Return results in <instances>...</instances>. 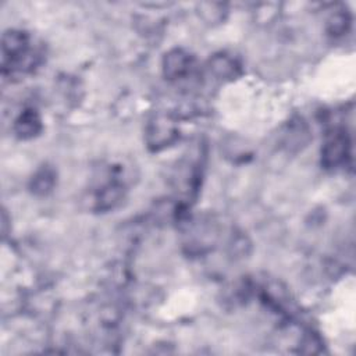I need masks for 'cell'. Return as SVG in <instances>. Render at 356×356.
Returning a JSON list of instances; mask_svg holds the SVG:
<instances>
[{"instance_id": "52a82bcc", "label": "cell", "mask_w": 356, "mask_h": 356, "mask_svg": "<svg viewBox=\"0 0 356 356\" xmlns=\"http://www.w3.org/2000/svg\"><path fill=\"white\" fill-rule=\"evenodd\" d=\"M210 70L220 78H235L239 71L236 61L225 54L214 56L210 60Z\"/></svg>"}, {"instance_id": "7a4b0ae2", "label": "cell", "mask_w": 356, "mask_h": 356, "mask_svg": "<svg viewBox=\"0 0 356 356\" xmlns=\"http://www.w3.org/2000/svg\"><path fill=\"white\" fill-rule=\"evenodd\" d=\"M349 149H350V140L348 134L341 128L332 129L327 135L321 149L323 165L327 168H332L343 164L346 157L349 156Z\"/></svg>"}, {"instance_id": "6da1fadb", "label": "cell", "mask_w": 356, "mask_h": 356, "mask_svg": "<svg viewBox=\"0 0 356 356\" xmlns=\"http://www.w3.org/2000/svg\"><path fill=\"white\" fill-rule=\"evenodd\" d=\"M3 71L33 67L36 56L29 49V38L22 31L10 29L3 35Z\"/></svg>"}, {"instance_id": "277c9868", "label": "cell", "mask_w": 356, "mask_h": 356, "mask_svg": "<svg viewBox=\"0 0 356 356\" xmlns=\"http://www.w3.org/2000/svg\"><path fill=\"white\" fill-rule=\"evenodd\" d=\"M193 65V57L182 49H172L163 58L164 76L175 81L186 76Z\"/></svg>"}, {"instance_id": "30bf717a", "label": "cell", "mask_w": 356, "mask_h": 356, "mask_svg": "<svg viewBox=\"0 0 356 356\" xmlns=\"http://www.w3.org/2000/svg\"><path fill=\"white\" fill-rule=\"evenodd\" d=\"M349 24H350V18L348 17L346 13H337V14L331 15V18L328 19L327 29L331 35L338 36L348 31Z\"/></svg>"}, {"instance_id": "8992f818", "label": "cell", "mask_w": 356, "mask_h": 356, "mask_svg": "<svg viewBox=\"0 0 356 356\" xmlns=\"http://www.w3.org/2000/svg\"><path fill=\"white\" fill-rule=\"evenodd\" d=\"M42 129V120L35 108L24 110L15 120L14 131L21 139H31Z\"/></svg>"}, {"instance_id": "5b68a950", "label": "cell", "mask_w": 356, "mask_h": 356, "mask_svg": "<svg viewBox=\"0 0 356 356\" xmlns=\"http://www.w3.org/2000/svg\"><path fill=\"white\" fill-rule=\"evenodd\" d=\"M122 199H124V186L118 179L113 178L108 182L103 184L100 189L96 192L95 204L97 210L108 211L120 206Z\"/></svg>"}, {"instance_id": "9c48e42d", "label": "cell", "mask_w": 356, "mask_h": 356, "mask_svg": "<svg viewBox=\"0 0 356 356\" xmlns=\"http://www.w3.org/2000/svg\"><path fill=\"white\" fill-rule=\"evenodd\" d=\"M307 140H309V131L303 124H295L289 128L286 134V145L289 147L292 146L299 147V145L303 146L305 143H307Z\"/></svg>"}, {"instance_id": "ba28073f", "label": "cell", "mask_w": 356, "mask_h": 356, "mask_svg": "<svg viewBox=\"0 0 356 356\" xmlns=\"http://www.w3.org/2000/svg\"><path fill=\"white\" fill-rule=\"evenodd\" d=\"M56 184V174L51 168L43 167L40 168L31 181V189L36 195H46L49 193Z\"/></svg>"}, {"instance_id": "3957f363", "label": "cell", "mask_w": 356, "mask_h": 356, "mask_svg": "<svg viewBox=\"0 0 356 356\" xmlns=\"http://www.w3.org/2000/svg\"><path fill=\"white\" fill-rule=\"evenodd\" d=\"M177 138L178 128L168 115H156L146 127V142L153 150L170 146L177 140Z\"/></svg>"}]
</instances>
